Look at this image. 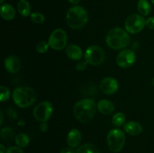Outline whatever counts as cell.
Segmentation results:
<instances>
[{
  "instance_id": "6da1fadb",
  "label": "cell",
  "mask_w": 154,
  "mask_h": 153,
  "mask_svg": "<svg viewBox=\"0 0 154 153\" xmlns=\"http://www.w3.org/2000/svg\"><path fill=\"white\" fill-rule=\"evenodd\" d=\"M96 105L94 100L84 98L75 104L73 112L75 118L82 123H88L91 121L96 113Z\"/></svg>"
},
{
  "instance_id": "7a4b0ae2",
  "label": "cell",
  "mask_w": 154,
  "mask_h": 153,
  "mask_svg": "<svg viewBox=\"0 0 154 153\" xmlns=\"http://www.w3.org/2000/svg\"><path fill=\"white\" fill-rule=\"evenodd\" d=\"M107 45L114 50H121L128 46L130 42V36L126 30L119 27L111 28L105 38Z\"/></svg>"
},
{
  "instance_id": "3957f363",
  "label": "cell",
  "mask_w": 154,
  "mask_h": 153,
  "mask_svg": "<svg viewBox=\"0 0 154 153\" xmlns=\"http://www.w3.org/2000/svg\"><path fill=\"white\" fill-rule=\"evenodd\" d=\"M89 20L88 13L81 6H73L66 14V22L70 28L79 29L84 27Z\"/></svg>"
},
{
  "instance_id": "277c9868",
  "label": "cell",
  "mask_w": 154,
  "mask_h": 153,
  "mask_svg": "<svg viewBox=\"0 0 154 153\" xmlns=\"http://www.w3.org/2000/svg\"><path fill=\"white\" fill-rule=\"evenodd\" d=\"M14 102L21 108H26L32 106L35 102L37 95L33 88L28 86H20L13 92Z\"/></svg>"
},
{
  "instance_id": "5b68a950",
  "label": "cell",
  "mask_w": 154,
  "mask_h": 153,
  "mask_svg": "<svg viewBox=\"0 0 154 153\" xmlns=\"http://www.w3.org/2000/svg\"><path fill=\"white\" fill-rule=\"evenodd\" d=\"M126 142L125 133L119 128L111 129L107 135V143L110 150L119 152L123 148Z\"/></svg>"
},
{
  "instance_id": "8992f818",
  "label": "cell",
  "mask_w": 154,
  "mask_h": 153,
  "mask_svg": "<svg viewBox=\"0 0 154 153\" xmlns=\"http://www.w3.org/2000/svg\"><path fill=\"white\" fill-rule=\"evenodd\" d=\"M105 58V51L98 45H92L86 50L84 58L92 65H99L104 62Z\"/></svg>"
},
{
  "instance_id": "52a82bcc",
  "label": "cell",
  "mask_w": 154,
  "mask_h": 153,
  "mask_svg": "<svg viewBox=\"0 0 154 153\" xmlns=\"http://www.w3.org/2000/svg\"><path fill=\"white\" fill-rule=\"evenodd\" d=\"M146 26V20L144 16L137 14H131L126 18L125 22V29L130 34H137L143 30Z\"/></svg>"
},
{
  "instance_id": "ba28073f",
  "label": "cell",
  "mask_w": 154,
  "mask_h": 153,
  "mask_svg": "<svg viewBox=\"0 0 154 153\" xmlns=\"http://www.w3.org/2000/svg\"><path fill=\"white\" fill-rule=\"evenodd\" d=\"M67 34L62 28H57L50 35L48 44L50 47L55 50H61L67 45Z\"/></svg>"
},
{
  "instance_id": "9c48e42d",
  "label": "cell",
  "mask_w": 154,
  "mask_h": 153,
  "mask_svg": "<svg viewBox=\"0 0 154 153\" xmlns=\"http://www.w3.org/2000/svg\"><path fill=\"white\" fill-rule=\"evenodd\" d=\"M54 111V106L50 101L39 103L33 110V116L39 122H45L51 118Z\"/></svg>"
},
{
  "instance_id": "30bf717a",
  "label": "cell",
  "mask_w": 154,
  "mask_h": 153,
  "mask_svg": "<svg viewBox=\"0 0 154 153\" xmlns=\"http://www.w3.org/2000/svg\"><path fill=\"white\" fill-rule=\"evenodd\" d=\"M136 60V55L135 52L130 49H125L119 52L117 55L116 61L119 67L126 68H129L135 63Z\"/></svg>"
},
{
  "instance_id": "8fae6325",
  "label": "cell",
  "mask_w": 154,
  "mask_h": 153,
  "mask_svg": "<svg viewBox=\"0 0 154 153\" xmlns=\"http://www.w3.org/2000/svg\"><path fill=\"white\" fill-rule=\"evenodd\" d=\"M100 88L103 93L106 94H113L117 92L119 88L118 82L113 77H105L100 82Z\"/></svg>"
},
{
  "instance_id": "7c38bea8",
  "label": "cell",
  "mask_w": 154,
  "mask_h": 153,
  "mask_svg": "<svg viewBox=\"0 0 154 153\" xmlns=\"http://www.w3.org/2000/svg\"><path fill=\"white\" fill-rule=\"evenodd\" d=\"M5 68L6 70L11 74L17 73L20 68L21 63L19 58L15 56H9L5 59Z\"/></svg>"
},
{
  "instance_id": "4fadbf2b",
  "label": "cell",
  "mask_w": 154,
  "mask_h": 153,
  "mask_svg": "<svg viewBox=\"0 0 154 153\" xmlns=\"http://www.w3.org/2000/svg\"><path fill=\"white\" fill-rule=\"evenodd\" d=\"M66 52L69 58L75 61L81 59L84 55L81 48L76 44H70L66 46Z\"/></svg>"
},
{
  "instance_id": "5bb4252c",
  "label": "cell",
  "mask_w": 154,
  "mask_h": 153,
  "mask_svg": "<svg viewBox=\"0 0 154 153\" xmlns=\"http://www.w3.org/2000/svg\"><path fill=\"white\" fill-rule=\"evenodd\" d=\"M81 141V134L78 129L73 128L69 132L67 136L68 145L72 148H76L80 145Z\"/></svg>"
},
{
  "instance_id": "9a60e30c",
  "label": "cell",
  "mask_w": 154,
  "mask_h": 153,
  "mask_svg": "<svg viewBox=\"0 0 154 153\" xmlns=\"http://www.w3.org/2000/svg\"><path fill=\"white\" fill-rule=\"evenodd\" d=\"M123 130L126 134L132 136H137L142 131V127L140 123L137 122L131 121L125 123L123 125Z\"/></svg>"
},
{
  "instance_id": "2e32d148",
  "label": "cell",
  "mask_w": 154,
  "mask_h": 153,
  "mask_svg": "<svg viewBox=\"0 0 154 153\" xmlns=\"http://www.w3.org/2000/svg\"><path fill=\"white\" fill-rule=\"evenodd\" d=\"M97 109L104 115H111L115 110L114 104L107 99H102L97 104Z\"/></svg>"
},
{
  "instance_id": "e0dca14e",
  "label": "cell",
  "mask_w": 154,
  "mask_h": 153,
  "mask_svg": "<svg viewBox=\"0 0 154 153\" xmlns=\"http://www.w3.org/2000/svg\"><path fill=\"white\" fill-rule=\"evenodd\" d=\"M0 14L2 17L5 20H11L14 18L16 11L13 6L9 4H4L1 6L0 8Z\"/></svg>"
},
{
  "instance_id": "ac0fdd59",
  "label": "cell",
  "mask_w": 154,
  "mask_h": 153,
  "mask_svg": "<svg viewBox=\"0 0 154 153\" xmlns=\"http://www.w3.org/2000/svg\"><path fill=\"white\" fill-rule=\"evenodd\" d=\"M17 10L20 14L23 16H28L30 14L31 7L26 0H20L17 3Z\"/></svg>"
},
{
  "instance_id": "d6986e66",
  "label": "cell",
  "mask_w": 154,
  "mask_h": 153,
  "mask_svg": "<svg viewBox=\"0 0 154 153\" xmlns=\"http://www.w3.org/2000/svg\"><path fill=\"white\" fill-rule=\"evenodd\" d=\"M76 153H100V151L95 144L86 143L78 147Z\"/></svg>"
},
{
  "instance_id": "ffe728a7",
  "label": "cell",
  "mask_w": 154,
  "mask_h": 153,
  "mask_svg": "<svg viewBox=\"0 0 154 153\" xmlns=\"http://www.w3.org/2000/svg\"><path fill=\"white\" fill-rule=\"evenodd\" d=\"M137 8L143 16H147L151 10V6L147 0H139L137 4Z\"/></svg>"
},
{
  "instance_id": "44dd1931",
  "label": "cell",
  "mask_w": 154,
  "mask_h": 153,
  "mask_svg": "<svg viewBox=\"0 0 154 153\" xmlns=\"http://www.w3.org/2000/svg\"><path fill=\"white\" fill-rule=\"evenodd\" d=\"M15 142L17 146L24 148V147H26L29 143V137L26 134H19L15 136Z\"/></svg>"
},
{
  "instance_id": "7402d4cb",
  "label": "cell",
  "mask_w": 154,
  "mask_h": 153,
  "mask_svg": "<svg viewBox=\"0 0 154 153\" xmlns=\"http://www.w3.org/2000/svg\"><path fill=\"white\" fill-rule=\"evenodd\" d=\"M1 138L4 141H10L14 138L15 133L13 129L10 127H5L1 130Z\"/></svg>"
},
{
  "instance_id": "603a6c76",
  "label": "cell",
  "mask_w": 154,
  "mask_h": 153,
  "mask_svg": "<svg viewBox=\"0 0 154 153\" xmlns=\"http://www.w3.org/2000/svg\"><path fill=\"white\" fill-rule=\"evenodd\" d=\"M125 121H126V116L123 112H117L114 114V116L112 118V124H114L115 127H120L123 124H125Z\"/></svg>"
},
{
  "instance_id": "cb8c5ba5",
  "label": "cell",
  "mask_w": 154,
  "mask_h": 153,
  "mask_svg": "<svg viewBox=\"0 0 154 153\" xmlns=\"http://www.w3.org/2000/svg\"><path fill=\"white\" fill-rule=\"evenodd\" d=\"M11 97V92L8 87L5 86H0V100L1 102L7 101Z\"/></svg>"
},
{
  "instance_id": "d4e9b609",
  "label": "cell",
  "mask_w": 154,
  "mask_h": 153,
  "mask_svg": "<svg viewBox=\"0 0 154 153\" xmlns=\"http://www.w3.org/2000/svg\"><path fill=\"white\" fill-rule=\"evenodd\" d=\"M30 17H31L32 21L35 23L37 24H42L45 22V16L42 14L40 12H34L30 14Z\"/></svg>"
},
{
  "instance_id": "484cf974",
  "label": "cell",
  "mask_w": 154,
  "mask_h": 153,
  "mask_svg": "<svg viewBox=\"0 0 154 153\" xmlns=\"http://www.w3.org/2000/svg\"><path fill=\"white\" fill-rule=\"evenodd\" d=\"M49 46L50 45L48 44V42L42 40V41H39L37 44V45H36V50L39 53H45V52H46L48 50Z\"/></svg>"
},
{
  "instance_id": "4316f807",
  "label": "cell",
  "mask_w": 154,
  "mask_h": 153,
  "mask_svg": "<svg viewBox=\"0 0 154 153\" xmlns=\"http://www.w3.org/2000/svg\"><path fill=\"white\" fill-rule=\"evenodd\" d=\"M87 65H88V62H87L86 60H84V61H81L80 62H78V64H76L75 68H76V70H78V71H83V70H84L87 68Z\"/></svg>"
},
{
  "instance_id": "83f0119b",
  "label": "cell",
  "mask_w": 154,
  "mask_h": 153,
  "mask_svg": "<svg viewBox=\"0 0 154 153\" xmlns=\"http://www.w3.org/2000/svg\"><path fill=\"white\" fill-rule=\"evenodd\" d=\"M5 153H23V152L19 146H11L6 150Z\"/></svg>"
},
{
  "instance_id": "f1b7e54d",
  "label": "cell",
  "mask_w": 154,
  "mask_h": 153,
  "mask_svg": "<svg viewBox=\"0 0 154 153\" xmlns=\"http://www.w3.org/2000/svg\"><path fill=\"white\" fill-rule=\"evenodd\" d=\"M146 26L148 27L150 29H154V17H149L148 19L146 20Z\"/></svg>"
},
{
  "instance_id": "f546056e",
  "label": "cell",
  "mask_w": 154,
  "mask_h": 153,
  "mask_svg": "<svg viewBox=\"0 0 154 153\" xmlns=\"http://www.w3.org/2000/svg\"><path fill=\"white\" fill-rule=\"evenodd\" d=\"M60 153H76V151H75L72 147H64L61 149Z\"/></svg>"
},
{
  "instance_id": "4dcf8cb0",
  "label": "cell",
  "mask_w": 154,
  "mask_h": 153,
  "mask_svg": "<svg viewBox=\"0 0 154 153\" xmlns=\"http://www.w3.org/2000/svg\"><path fill=\"white\" fill-rule=\"evenodd\" d=\"M48 124H47V122H41V124H40L41 131H42V132L46 131L47 129H48Z\"/></svg>"
},
{
  "instance_id": "1f68e13d",
  "label": "cell",
  "mask_w": 154,
  "mask_h": 153,
  "mask_svg": "<svg viewBox=\"0 0 154 153\" xmlns=\"http://www.w3.org/2000/svg\"><path fill=\"white\" fill-rule=\"evenodd\" d=\"M8 114L9 117L11 116V115H12V118L13 119H14V116L17 117V113H16V111L14 110L13 109H9L8 110Z\"/></svg>"
},
{
  "instance_id": "d6a6232c",
  "label": "cell",
  "mask_w": 154,
  "mask_h": 153,
  "mask_svg": "<svg viewBox=\"0 0 154 153\" xmlns=\"http://www.w3.org/2000/svg\"><path fill=\"white\" fill-rule=\"evenodd\" d=\"M6 152V148L4 146V145L1 144L0 145V153H5Z\"/></svg>"
},
{
  "instance_id": "836d02e7",
  "label": "cell",
  "mask_w": 154,
  "mask_h": 153,
  "mask_svg": "<svg viewBox=\"0 0 154 153\" xmlns=\"http://www.w3.org/2000/svg\"><path fill=\"white\" fill-rule=\"evenodd\" d=\"M69 2L72 3V4H78V3H79L81 0H69Z\"/></svg>"
},
{
  "instance_id": "e575fe53",
  "label": "cell",
  "mask_w": 154,
  "mask_h": 153,
  "mask_svg": "<svg viewBox=\"0 0 154 153\" xmlns=\"http://www.w3.org/2000/svg\"><path fill=\"white\" fill-rule=\"evenodd\" d=\"M0 115H1V118H0V119H1V121H0V124H2L3 120H4V116H3V112L2 110L0 111Z\"/></svg>"
},
{
  "instance_id": "d590c367",
  "label": "cell",
  "mask_w": 154,
  "mask_h": 153,
  "mask_svg": "<svg viewBox=\"0 0 154 153\" xmlns=\"http://www.w3.org/2000/svg\"><path fill=\"white\" fill-rule=\"evenodd\" d=\"M4 1L5 0H0V3H1V4H2V3L4 2Z\"/></svg>"
},
{
  "instance_id": "8d00e7d4",
  "label": "cell",
  "mask_w": 154,
  "mask_h": 153,
  "mask_svg": "<svg viewBox=\"0 0 154 153\" xmlns=\"http://www.w3.org/2000/svg\"><path fill=\"white\" fill-rule=\"evenodd\" d=\"M152 83H153V86H154V77L153 78V80H152Z\"/></svg>"
},
{
  "instance_id": "74e56055",
  "label": "cell",
  "mask_w": 154,
  "mask_h": 153,
  "mask_svg": "<svg viewBox=\"0 0 154 153\" xmlns=\"http://www.w3.org/2000/svg\"><path fill=\"white\" fill-rule=\"evenodd\" d=\"M151 2L153 3V4H154V0H151Z\"/></svg>"
}]
</instances>
